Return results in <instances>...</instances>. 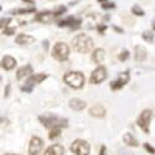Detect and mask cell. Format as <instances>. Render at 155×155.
<instances>
[{"label":"cell","mask_w":155,"mask_h":155,"mask_svg":"<svg viewBox=\"0 0 155 155\" xmlns=\"http://www.w3.org/2000/svg\"><path fill=\"white\" fill-rule=\"evenodd\" d=\"M72 45L73 48L80 54H87L93 48L92 38L84 34H78L77 36H74V38L72 40Z\"/></svg>","instance_id":"cell-1"},{"label":"cell","mask_w":155,"mask_h":155,"mask_svg":"<svg viewBox=\"0 0 155 155\" xmlns=\"http://www.w3.org/2000/svg\"><path fill=\"white\" fill-rule=\"evenodd\" d=\"M40 122L48 129H56V128H64L67 127V119L64 118H60L52 114H45V115H40Z\"/></svg>","instance_id":"cell-2"},{"label":"cell","mask_w":155,"mask_h":155,"mask_svg":"<svg viewBox=\"0 0 155 155\" xmlns=\"http://www.w3.org/2000/svg\"><path fill=\"white\" fill-rule=\"evenodd\" d=\"M63 81L72 88H82L84 84V76L81 72H67L63 76Z\"/></svg>","instance_id":"cell-3"},{"label":"cell","mask_w":155,"mask_h":155,"mask_svg":"<svg viewBox=\"0 0 155 155\" xmlns=\"http://www.w3.org/2000/svg\"><path fill=\"white\" fill-rule=\"evenodd\" d=\"M68 54H70V48L63 42H57L52 48V56L57 61H64L68 57Z\"/></svg>","instance_id":"cell-4"},{"label":"cell","mask_w":155,"mask_h":155,"mask_svg":"<svg viewBox=\"0 0 155 155\" xmlns=\"http://www.w3.org/2000/svg\"><path fill=\"white\" fill-rule=\"evenodd\" d=\"M71 151L74 155H88L89 154V144L86 140L77 139L71 145Z\"/></svg>","instance_id":"cell-5"},{"label":"cell","mask_w":155,"mask_h":155,"mask_svg":"<svg viewBox=\"0 0 155 155\" xmlns=\"http://www.w3.org/2000/svg\"><path fill=\"white\" fill-rule=\"evenodd\" d=\"M46 78H47V74H45V73L34 74V76H31L30 78L26 81V83H25V84L21 87V91H24V92H31V91H32V87H34L35 84L42 82V81L46 80Z\"/></svg>","instance_id":"cell-6"},{"label":"cell","mask_w":155,"mask_h":155,"mask_svg":"<svg viewBox=\"0 0 155 155\" xmlns=\"http://www.w3.org/2000/svg\"><path fill=\"white\" fill-rule=\"evenodd\" d=\"M151 110L150 109H145L141 112L140 117L138 118V125L143 129L145 133H149V124H150V119H151Z\"/></svg>","instance_id":"cell-7"},{"label":"cell","mask_w":155,"mask_h":155,"mask_svg":"<svg viewBox=\"0 0 155 155\" xmlns=\"http://www.w3.org/2000/svg\"><path fill=\"white\" fill-rule=\"evenodd\" d=\"M106 78H107V70H106L104 67L99 66V67H97V68L92 72V74H91V83L98 84V83H101L102 81H104Z\"/></svg>","instance_id":"cell-8"},{"label":"cell","mask_w":155,"mask_h":155,"mask_svg":"<svg viewBox=\"0 0 155 155\" xmlns=\"http://www.w3.org/2000/svg\"><path fill=\"white\" fill-rule=\"evenodd\" d=\"M42 140L38 137H32L30 140V145H29V155H38V153L42 149Z\"/></svg>","instance_id":"cell-9"},{"label":"cell","mask_w":155,"mask_h":155,"mask_svg":"<svg viewBox=\"0 0 155 155\" xmlns=\"http://www.w3.org/2000/svg\"><path fill=\"white\" fill-rule=\"evenodd\" d=\"M129 81V72H124V73H120L118 80H115L113 82H110V88L112 89H119L122 88L123 86H125Z\"/></svg>","instance_id":"cell-10"},{"label":"cell","mask_w":155,"mask_h":155,"mask_svg":"<svg viewBox=\"0 0 155 155\" xmlns=\"http://www.w3.org/2000/svg\"><path fill=\"white\" fill-rule=\"evenodd\" d=\"M80 25H81V20H80V19H74L73 16H70V18L64 19V20H61V21L58 22V26H60V28L71 26L72 29H77V28H80Z\"/></svg>","instance_id":"cell-11"},{"label":"cell","mask_w":155,"mask_h":155,"mask_svg":"<svg viewBox=\"0 0 155 155\" xmlns=\"http://www.w3.org/2000/svg\"><path fill=\"white\" fill-rule=\"evenodd\" d=\"M55 19V14L51 11H42V12H38V14L35 16V20L38 21V22H44V24H47V22H51Z\"/></svg>","instance_id":"cell-12"},{"label":"cell","mask_w":155,"mask_h":155,"mask_svg":"<svg viewBox=\"0 0 155 155\" xmlns=\"http://www.w3.org/2000/svg\"><path fill=\"white\" fill-rule=\"evenodd\" d=\"M11 22H12L11 19H3L2 20V31H3V34L8 35V36L12 35L16 30V26H10Z\"/></svg>","instance_id":"cell-13"},{"label":"cell","mask_w":155,"mask_h":155,"mask_svg":"<svg viewBox=\"0 0 155 155\" xmlns=\"http://www.w3.org/2000/svg\"><path fill=\"white\" fill-rule=\"evenodd\" d=\"M89 114L92 115V117H97V118H102L106 115V108L101 106V104H97V106H93L91 107L89 109Z\"/></svg>","instance_id":"cell-14"},{"label":"cell","mask_w":155,"mask_h":155,"mask_svg":"<svg viewBox=\"0 0 155 155\" xmlns=\"http://www.w3.org/2000/svg\"><path fill=\"white\" fill-rule=\"evenodd\" d=\"M63 153H64L63 147L60 144H55L47 148V150L45 151V155H63Z\"/></svg>","instance_id":"cell-15"},{"label":"cell","mask_w":155,"mask_h":155,"mask_svg":"<svg viewBox=\"0 0 155 155\" xmlns=\"http://www.w3.org/2000/svg\"><path fill=\"white\" fill-rule=\"evenodd\" d=\"M16 44L19 45H30L35 41V37L34 36H30V35H25V34H20L18 37H16Z\"/></svg>","instance_id":"cell-16"},{"label":"cell","mask_w":155,"mask_h":155,"mask_svg":"<svg viewBox=\"0 0 155 155\" xmlns=\"http://www.w3.org/2000/svg\"><path fill=\"white\" fill-rule=\"evenodd\" d=\"M70 107L74 110H83L86 108V102L80 98H73L70 101Z\"/></svg>","instance_id":"cell-17"},{"label":"cell","mask_w":155,"mask_h":155,"mask_svg":"<svg viewBox=\"0 0 155 155\" xmlns=\"http://www.w3.org/2000/svg\"><path fill=\"white\" fill-rule=\"evenodd\" d=\"M92 58L96 63H102L103 61H104L106 58V52H104V50L103 48H97L94 50V52L92 55Z\"/></svg>","instance_id":"cell-18"},{"label":"cell","mask_w":155,"mask_h":155,"mask_svg":"<svg viewBox=\"0 0 155 155\" xmlns=\"http://www.w3.org/2000/svg\"><path fill=\"white\" fill-rule=\"evenodd\" d=\"M32 73V67L30 66V64H26V66H22V67H20L19 70H18V80H21V78H24L25 76H29V74H31Z\"/></svg>","instance_id":"cell-19"},{"label":"cell","mask_w":155,"mask_h":155,"mask_svg":"<svg viewBox=\"0 0 155 155\" xmlns=\"http://www.w3.org/2000/svg\"><path fill=\"white\" fill-rule=\"evenodd\" d=\"M15 64H16V60L14 57H11V56H5L3 58V67L5 70H12L15 67Z\"/></svg>","instance_id":"cell-20"},{"label":"cell","mask_w":155,"mask_h":155,"mask_svg":"<svg viewBox=\"0 0 155 155\" xmlns=\"http://www.w3.org/2000/svg\"><path fill=\"white\" fill-rule=\"evenodd\" d=\"M135 60L137 61H144L147 58V50L144 47H141V46H137L135 47Z\"/></svg>","instance_id":"cell-21"},{"label":"cell","mask_w":155,"mask_h":155,"mask_svg":"<svg viewBox=\"0 0 155 155\" xmlns=\"http://www.w3.org/2000/svg\"><path fill=\"white\" fill-rule=\"evenodd\" d=\"M123 140H124V143H125L127 145H129V147H138V141H137V139H135L130 133L124 134Z\"/></svg>","instance_id":"cell-22"},{"label":"cell","mask_w":155,"mask_h":155,"mask_svg":"<svg viewBox=\"0 0 155 155\" xmlns=\"http://www.w3.org/2000/svg\"><path fill=\"white\" fill-rule=\"evenodd\" d=\"M132 12H133L134 15H137V16H143V15H144V11L140 9L139 5H134V6L132 8Z\"/></svg>","instance_id":"cell-23"},{"label":"cell","mask_w":155,"mask_h":155,"mask_svg":"<svg viewBox=\"0 0 155 155\" xmlns=\"http://www.w3.org/2000/svg\"><path fill=\"white\" fill-rule=\"evenodd\" d=\"M60 134H61V129H60V128L51 129V132H50V134H48V138H50V139H55V138H57Z\"/></svg>","instance_id":"cell-24"},{"label":"cell","mask_w":155,"mask_h":155,"mask_svg":"<svg viewBox=\"0 0 155 155\" xmlns=\"http://www.w3.org/2000/svg\"><path fill=\"white\" fill-rule=\"evenodd\" d=\"M34 11H35V8H29V9H18L12 12L14 14H28V12H34Z\"/></svg>","instance_id":"cell-25"},{"label":"cell","mask_w":155,"mask_h":155,"mask_svg":"<svg viewBox=\"0 0 155 155\" xmlns=\"http://www.w3.org/2000/svg\"><path fill=\"white\" fill-rule=\"evenodd\" d=\"M143 38H144L145 41H148V42H151L154 40V34L151 31H145L143 34Z\"/></svg>","instance_id":"cell-26"},{"label":"cell","mask_w":155,"mask_h":155,"mask_svg":"<svg viewBox=\"0 0 155 155\" xmlns=\"http://www.w3.org/2000/svg\"><path fill=\"white\" fill-rule=\"evenodd\" d=\"M64 11H66V8H64V6H60V8L57 9V10H55V11H54V14H55V18H57V16L62 15Z\"/></svg>","instance_id":"cell-27"},{"label":"cell","mask_w":155,"mask_h":155,"mask_svg":"<svg viewBox=\"0 0 155 155\" xmlns=\"http://www.w3.org/2000/svg\"><path fill=\"white\" fill-rule=\"evenodd\" d=\"M114 8H115V4H113V3H103L102 4V9H104V10L114 9Z\"/></svg>","instance_id":"cell-28"},{"label":"cell","mask_w":155,"mask_h":155,"mask_svg":"<svg viewBox=\"0 0 155 155\" xmlns=\"http://www.w3.org/2000/svg\"><path fill=\"white\" fill-rule=\"evenodd\" d=\"M129 57V52H128V51L125 50V51H123V52L118 56V58H119V61H125L127 58Z\"/></svg>","instance_id":"cell-29"},{"label":"cell","mask_w":155,"mask_h":155,"mask_svg":"<svg viewBox=\"0 0 155 155\" xmlns=\"http://www.w3.org/2000/svg\"><path fill=\"white\" fill-rule=\"evenodd\" d=\"M144 148L147 149V151H148V153H150V154H155V148H153L150 144H148V143H147V144H144Z\"/></svg>","instance_id":"cell-30"},{"label":"cell","mask_w":155,"mask_h":155,"mask_svg":"<svg viewBox=\"0 0 155 155\" xmlns=\"http://www.w3.org/2000/svg\"><path fill=\"white\" fill-rule=\"evenodd\" d=\"M106 29H107L106 25H98V26H97V30H98L99 34H103V32L106 31Z\"/></svg>","instance_id":"cell-31"},{"label":"cell","mask_w":155,"mask_h":155,"mask_svg":"<svg viewBox=\"0 0 155 155\" xmlns=\"http://www.w3.org/2000/svg\"><path fill=\"white\" fill-rule=\"evenodd\" d=\"M99 155H106V147L103 145L101 147V150H99Z\"/></svg>","instance_id":"cell-32"},{"label":"cell","mask_w":155,"mask_h":155,"mask_svg":"<svg viewBox=\"0 0 155 155\" xmlns=\"http://www.w3.org/2000/svg\"><path fill=\"white\" fill-rule=\"evenodd\" d=\"M114 30L118 31V32H122V29H119V28H117V26H114Z\"/></svg>","instance_id":"cell-33"},{"label":"cell","mask_w":155,"mask_h":155,"mask_svg":"<svg viewBox=\"0 0 155 155\" xmlns=\"http://www.w3.org/2000/svg\"><path fill=\"white\" fill-rule=\"evenodd\" d=\"M24 2H26V3H30V4H32V3H34L32 0H24Z\"/></svg>","instance_id":"cell-34"},{"label":"cell","mask_w":155,"mask_h":155,"mask_svg":"<svg viewBox=\"0 0 155 155\" xmlns=\"http://www.w3.org/2000/svg\"><path fill=\"white\" fill-rule=\"evenodd\" d=\"M98 2H99V3H106L107 0H98Z\"/></svg>","instance_id":"cell-35"},{"label":"cell","mask_w":155,"mask_h":155,"mask_svg":"<svg viewBox=\"0 0 155 155\" xmlns=\"http://www.w3.org/2000/svg\"><path fill=\"white\" fill-rule=\"evenodd\" d=\"M153 29H154V30H155V21H154V22H153Z\"/></svg>","instance_id":"cell-36"},{"label":"cell","mask_w":155,"mask_h":155,"mask_svg":"<svg viewBox=\"0 0 155 155\" xmlns=\"http://www.w3.org/2000/svg\"><path fill=\"white\" fill-rule=\"evenodd\" d=\"M6 155H16V154H6Z\"/></svg>","instance_id":"cell-37"}]
</instances>
